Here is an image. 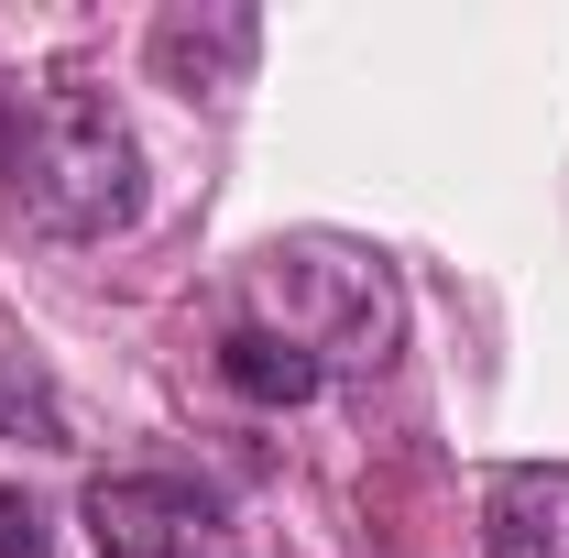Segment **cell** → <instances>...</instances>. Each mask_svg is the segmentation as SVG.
Listing matches in <instances>:
<instances>
[{"instance_id":"1","label":"cell","mask_w":569,"mask_h":558,"mask_svg":"<svg viewBox=\"0 0 569 558\" xmlns=\"http://www.w3.org/2000/svg\"><path fill=\"white\" fill-rule=\"evenodd\" d=\"M0 209L44 241H110L142 219V142L110 88H11L0 77Z\"/></svg>"},{"instance_id":"2","label":"cell","mask_w":569,"mask_h":558,"mask_svg":"<svg viewBox=\"0 0 569 558\" xmlns=\"http://www.w3.org/2000/svg\"><path fill=\"white\" fill-rule=\"evenodd\" d=\"M230 329H263V340L307 350L318 372H383L395 340H406V296H395V263L372 241H340V230H284L241 263V318Z\"/></svg>"},{"instance_id":"3","label":"cell","mask_w":569,"mask_h":558,"mask_svg":"<svg viewBox=\"0 0 569 558\" xmlns=\"http://www.w3.org/2000/svg\"><path fill=\"white\" fill-rule=\"evenodd\" d=\"M77 515L99 558H230V504L187 471H99Z\"/></svg>"},{"instance_id":"4","label":"cell","mask_w":569,"mask_h":558,"mask_svg":"<svg viewBox=\"0 0 569 558\" xmlns=\"http://www.w3.org/2000/svg\"><path fill=\"white\" fill-rule=\"evenodd\" d=\"M482 558H569V460H503L493 471Z\"/></svg>"},{"instance_id":"5","label":"cell","mask_w":569,"mask_h":558,"mask_svg":"<svg viewBox=\"0 0 569 558\" xmlns=\"http://www.w3.org/2000/svg\"><path fill=\"white\" fill-rule=\"evenodd\" d=\"M263 56V22L252 11H164L153 22V77L164 88H241V67Z\"/></svg>"},{"instance_id":"6","label":"cell","mask_w":569,"mask_h":558,"mask_svg":"<svg viewBox=\"0 0 569 558\" xmlns=\"http://www.w3.org/2000/svg\"><path fill=\"white\" fill-rule=\"evenodd\" d=\"M219 383L241 395V406H307V395H329V372L307 361V350H284V340H263V329H230L219 340Z\"/></svg>"},{"instance_id":"7","label":"cell","mask_w":569,"mask_h":558,"mask_svg":"<svg viewBox=\"0 0 569 558\" xmlns=\"http://www.w3.org/2000/svg\"><path fill=\"white\" fill-rule=\"evenodd\" d=\"M0 438H22V449H67V395H56V372H44L22 340H0Z\"/></svg>"},{"instance_id":"8","label":"cell","mask_w":569,"mask_h":558,"mask_svg":"<svg viewBox=\"0 0 569 558\" xmlns=\"http://www.w3.org/2000/svg\"><path fill=\"white\" fill-rule=\"evenodd\" d=\"M0 558H56V515L22 482H0Z\"/></svg>"}]
</instances>
